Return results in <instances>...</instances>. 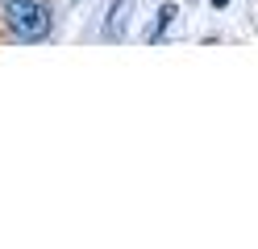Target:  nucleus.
I'll use <instances>...</instances> for the list:
<instances>
[{
    "label": "nucleus",
    "mask_w": 258,
    "mask_h": 249,
    "mask_svg": "<svg viewBox=\"0 0 258 249\" xmlns=\"http://www.w3.org/2000/svg\"><path fill=\"white\" fill-rule=\"evenodd\" d=\"M125 5H129V0H112V17H108V33H112V38L125 29Z\"/></svg>",
    "instance_id": "3"
},
{
    "label": "nucleus",
    "mask_w": 258,
    "mask_h": 249,
    "mask_svg": "<svg viewBox=\"0 0 258 249\" xmlns=\"http://www.w3.org/2000/svg\"><path fill=\"white\" fill-rule=\"evenodd\" d=\"M5 25L21 42H38L50 33V9L42 0H5Z\"/></svg>",
    "instance_id": "1"
},
{
    "label": "nucleus",
    "mask_w": 258,
    "mask_h": 249,
    "mask_svg": "<svg viewBox=\"0 0 258 249\" xmlns=\"http://www.w3.org/2000/svg\"><path fill=\"white\" fill-rule=\"evenodd\" d=\"M225 5H229V0H213V9H225Z\"/></svg>",
    "instance_id": "4"
},
{
    "label": "nucleus",
    "mask_w": 258,
    "mask_h": 249,
    "mask_svg": "<svg viewBox=\"0 0 258 249\" xmlns=\"http://www.w3.org/2000/svg\"><path fill=\"white\" fill-rule=\"evenodd\" d=\"M171 21H175V5H163V9H158V21H154L150 42H163V38H167V29H171Z\"/></svg>",
    "instance_id": "2"
}]
</instances>
